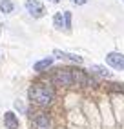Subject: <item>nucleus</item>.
Here are the masks:
<instances>
[{"label":"nucleus","mask_w":124,"mask_h":129,"mask_svg":"<svg viewBox=\"0 0 124 129\" xmlns=\"http://www.w3.org/2000/svg\"><path fill=\"white\" fill-rule=\"evenodd\" d=\"M28 98L40 107H48L55 100V89L48 82H33V85L28 89Z\"/></svg>","instance_id":"1"},{"label":"nucleus","mask_w":124,"mask_h":129,"mask_svg":"<svg viewBox=\"0 0 124 129\" xmlns=\"http://www.w3.org/2000/svg\"><path fill=\"white\" fill-rule=\"evenodd\" d=\"M53 84L57 85H62V87H71L73 85V76H71V71L69 69H57L53 73Z\"/></svg>","instance_id":"2"},{"label":"nucleus","mask_w":124,"mask_h":129,"mask_svg":"<svg viewBox=\"0 0 124 129\" xmlns=\"http://www.w3.org/2000/svg\"><path fill=\"white\" fill-rule=\"evenodd\" d=\"M26 11H28L33 18H42L44 15H46V9H44V6L42 2H38V0H26Z\"/></svg>","instance_id":"3"},{"label":"nucleus","mask_w":124,"mask_h":129,"mask_svg":"<svg viewBox=\"0 0 124 129\" xmlns=\"http://www.w3.org/2000/svg\"><path fill=\"white\" fill-rule=\"evenodd\" d=\"M71 76H73V84H78V85H93L95 80L91 78V75L84 71V69H71Z\"/></svg>","instance_id":"4"},{"label":"nucleus","mask_w":124,"mask_h":129,"mask_svg":"<svg viewBox=\"0 0 124 129\" xmlns=\"http://www.w3.org/2000/svg\"><path fill=\"white\" fill-rule=\"evenodd\" d=\"M106 64L113 69H119V71H124V55L122 53H117V51H111V53L106 55Z\"/></svg>","instance_id":"5"},{"label":"nucleus","mask_w":124,"mask_h":129,"mask_svg":"<svg viewBox=\"0 0 124 129\" xmlns=\"http://www.w3.org/2000/svg\"><path fill=\"white\" fill-rule=\"evenodd\" d=\"M33 129H53L51 116L48 113H37L33 116Z\"/></svg>","instance_id":"6"},{"label":"nucleus","mask_w":124,"mask_h":129,"mask_svg":"<svg viewBox=\"0 0 124 129\" xmlns=\"http://www.w3.org/2000/svg\"><path fill=\"white\" fill-rule=\"evenodd\" d=\"M4 127H7V129H18L20 127L18 116L15 115V111H6L4 113Z\"/></svg>","instance_id":"7"},{"label":"nucleus","mask_w":124,"mask_h":129,"mask_svg":"<svg viewBox=\"0 0 124 129\" xmlns=\"http://www.w3.org/2000/svg\"><path fill=\"white\" fill-rule=\"evenodd\" d=\"M53 55H57V58H60V60H69V62H73V64H82L84 62L82 56L73 55V53H66V51H60V49H55Z\"/></svg>","instance_id":"8"},{"label":"nucleus","mask_w":124,"mask_h":129,"mask_svg":"<svg viewBox=\"0 0 124 129\" xmlns=\"http://www.w3.org/2000/svg\"><path fill=\"white\" fill-rule=\"evenodd\" d=\"M51 66H53V56H46V58H42V60H38V62L33 64V71L35 73H42V71H46Z\"/></svg>","instance_id":"9"},{"label":"nucleus","mask_w":124,"mask_h":129,"mask_svg":"<svg viewBox=\"0 0 124 129\" xmlns=\"http://www.w3.org/2000/svg\"><path fill=\"white\" fill-rule=\"evenodd\" d=\"M0 11H2L4 15H11L15 11V4L11 2V0H0Z\"/></svg>","instance_id":"10"},{"label":"nucleus","mask_w":124,"mask_h":129,"mask_svg":"<svg viewBox=\"0 0 124 129\" xmlns=\"http://www.w3.org/2000/svg\"><path fill=\"white\" fill-rule=\"evenodd\" d=\"M91 71L93 73H97V75H100V76H104V78H111L113 76V73L110 71V69H106V67H102V66H91Z\"/></svg>","instance_id":"11"},{"label":"nucleus","mask_w":124,"mask_h":129,"mask_svg":"<svg viewBox=\"0 0 124 129\" xmlns=\"http://www.w3.org/2000/svg\"><path fill=\"white\" fill-rule=\"evenodd\" d=\"M53 25H55V29L64 27V15L62 13H55V16H53Z\"/></svg>","instance_id":"12"},{"label":"nucleus","mask_w":124,"mask_h":129,"mask_svg":"<svg viewBox=\"0 0 124 129\" xmlns=\"http://www.w3.org/2000/svg\"><path fill=\"white\" fill-rule=\"evenodd\" d=\"M62 15H64V29L69 31V29H71V13H69V11H64Z\"/></svg>","instance_id":"13"},{"label":"nucleus","mask_w":124,"mask_h":129,"mask_svg":"<svg viewBox=\"0 0 124 129\" xmlns=\"http://www.w3.org/2000/svg\"><path fill=\"white\" fill-rule=\"evenodd\" d=\"M15 107L20 111V113H26V106H24V102L22 100H15Z\"/></svg>","instance_id":"14"},{"label":"nucleus","mask_w":124,"mask_h":129,"mask_svg":"<svg viewBox=\"0 0 124 129\" xmlns=\"http://www.w3.org/2000/svg\"><path fill=\"white\" fill-rule=\"evenodd\" d=\"M71 2L75 6H84V4H88V0H71Z\"/></svg>","instance_id":"15"},{"label":"nucleus","mask_w":124,"mask_h":129,"mask_svg":"<svg viewBox=\"0 0 124 129\" xmlns=\"http://www.w3.org/2000/svg\"><path fill=\"white\" fill-rule=\"evenodd\" d=\"M113 89H117V91H122V93H124V84H122V82H120V84H115Z\"/></svg>","instance_id":"16"},{"label":"nucleus","mask_w":124,"mask_h":129,"mask_svg":"<svg viewBox=\"0 0 124 129\" xmlns=\"http://www.w3.org/2000/svg\"><path fill=\"white\" fill-rule=\"evenodd\" d=\"M49 2H53V4H58V2H60V0H49Z\"/></svg>","instance_id":"17"}]
</instances>
